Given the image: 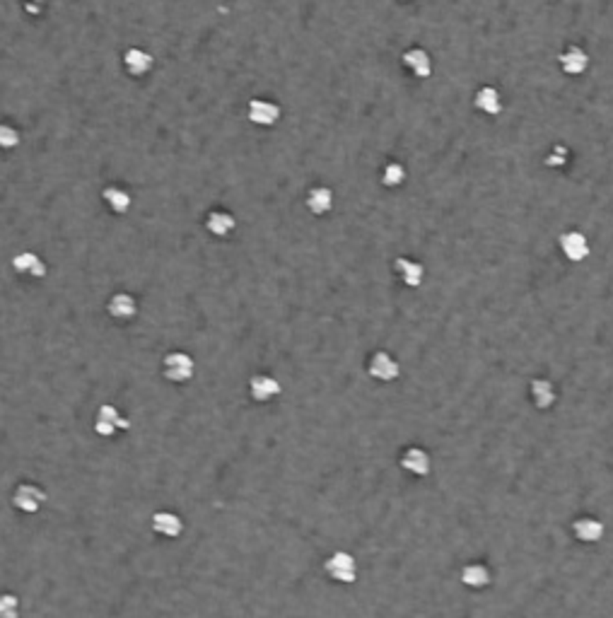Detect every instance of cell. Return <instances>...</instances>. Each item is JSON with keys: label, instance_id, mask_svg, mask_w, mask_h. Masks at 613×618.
Instances as JSON below:
<instances>
[{"label": "cell", "instance_id": "cell-24", "mask_svg": "<svg viewBox=\"0 0 613 618\" xmlns=\"http://www.w3.org/2000/svg\"><path fill=\"white\" fill-rule=\"evenodd\" d=\"M405 181V167L401 162H389L381 169V184L386 188H399Z\"/></svg>", "mask_w": 613, "mask_h": 618}, {"label": "cell", "instance_id": "cell-4", "mask_svg": "<svg viewBox=\"0 0 613 618\" xmlns=\"http://www.w3.org/2000/svg\"><path fill=\"white\" fill-rule=\"evenodd\" d=\"M367 375L377 382H394V379H399V375H401V365L391 353L377 351V353H372L370 360H367Z\"/></svg>", "mask_w": 613, "mask_h": 618}, {"label": "cell", "instance_id": "cell-23", "mask_svg": "<svg viewBox=\"0 0 613 618\" xmlns=\"http://www.w3.org/2000/svg\"><path fill=\"white\" fill-rule=\"evenodd\" d=\"M102 196H104L107 206H109V208L114 210V213H119V215H121V213H126V210L131 208V193H129V191H124V188H119V186H107Z\"/></svg>", "mask_w": 613, "mask_h": 618}, {"label": "cell", "instance_id": "cell-7", "mask_svg": "<svg viewBox=\"0 0 613 618\" xmlns=\"http://www.w3.org/2000/svg\"><path fill=\"white\" fill-rule=\"evenodd\" d=\"M247 116L252 124L268 129V126L278 124V119H280V107H278L276 102H271V99L254 97L247 107Z\"/></svg>", "mask_w": 613, "mask_h": 618}, {"label": "cell", "instance_id": "cell-2", "mask_svg": "<svg viewBox=\"0 0 613 618\" xmlns=\"http://www.w3.org/2000/svg\"><path fill=\"white\" fill-rule=\"evenodd\" d=\"M131 428V421L121 413L116 406L111 404H104V406H99L97 410V421H94V430H97V435L102 437H111L116 435L119 430H129Z\"/></svg>", "mask_w": 613, "mask_h": 618}, {"label": "cell", "instance_id": "cell-22", "mask_svg": "<svg viewBox=\"0 0 613 618\" xmlns=\"http://www.w3.org/2000/svg\"><path fill=\"white\" fill-rule=\"evenodd\" d=\"M124 65H126V70H129L131 75L140 78V75H148L150 70H153L155 58L143 49H129L124 54Z\"/></svg>", "mask_w": 613, "mask_h": 618}, {"label": "cell", "instance_id": "cell-17", "mask_svg": "<svg viewBox=\"0 0 613 618\" xmlns=\"http://www.w3.org/2000/svg\"><path fill=\"white\" fill-rule=\"evenodd\" d=\"M560 68L565 75H582L589 68V54L579 46H570L560 54Z\"/></svg>", "mask_w": 613, "mask_h": 618}, {"label": "cell", "instance_id": "cell-3", "mask_svg": "<svg viewBox=\"0 0 613 618\" xmlns=\"http://www.w3.org/2000/svg\"><path fill=\"white\" fill-rule=\"evenodd\" d=\"M193 370H196V362H193V357L188 355V353L174 351V353H167V355H164L162 372L169 382L183 384V382H188L193 377Z\"/></svg>", "mask_w": 613, "mask_h": 618}, {"label": "cell", "instance_id": "cell-26", "mask_svg": "<svg viewBox=\"0 0 613 618\" xmlns=\"http://www.w3.org/2000/svg\"><path fill=\"white\" fill-rule=\"evenodd\" d=\"M568 162H570V150L565 148V145H553L550 153H548V157L544 159L546 167H553V169L565 167Z\"/></svg>", "mask_w": 613, "mask_h": 618}, {"label": "cell", "instance_id": "cell-25", "mask_svg": "<svg viewBox=\"0 0 613 618\" xmlns=\"http://www.w3.org/2000/svg\"><path fill=\"white\" fill-rule=\"evenodd\" d=\"M0 618H20V599L15 594H0Z\"/></svg>", "mask_w": 613, "mask_h": 618}, {"label": "cell", "instance_id": "cell-14", "mask_svg": "<svg viewBox=\"0 0 613 618\" xmlns=\"http://www.w3.org/2000/svg\"><path fill=\"white\" fill-rule=\"evenodd\" d=\"M529 394H531V401H534V406H536V408H541V410L550 408V406L558 401V391H555V384L550 379H546V377H534V379H531Z\"/></svg>", "mask_w": 613, "mask_h": 618}, {"label": "cell", "instance_id": "cell-9", "mask_svg": "<svg viewBox=\"0 0 613 618\" xmlns=\"http://www.w3.org/2000/svg\"><path fill=\"white\" fill-rule=\"evenodd\" d=\"M430 454H427L423 447H408V450H403V454H401V469L408 471V474L413 476H421V478H425L427 474H430Z\"/></svg>", "mask_w": 613, "mask_h": 618}, {"label": "cell", "instance_id": "cell-20", "mask_svg": "<svg viewBox=\"0 0 613 618\" xmlns=\"http://www.w3.org/2000/svg\"><path fill=\"white\" fill-rule=\"evenodd\" d=\"M461 584L469 589H483L490 584V580H493V575H490V568L483 563H469L461 568V575H459Z\"/></svg>", "mask_w": 613, "mask_h": 618}, {"label": "cell", "instance_id": "cell-13", "mask_svg": "<svg viewBox=\"0 0 613 618\" xmlns=\"http://www.w3.org/2000/svg\"><path fill=\"white\" fill-rule=\"evenodd\" d=\"M473 107L485 116H498L502 111V97L493 85H483L476 89L473 94Z\"/></svg>", "mask_w": 613, "mask_h": 618}, {"label": "cell", "instance_id": "cell-21", "mask_svg": "<svg viewBox=\"0 0 613 618\" xmlns=\"http://www.w3.org/2000/svg\"><path fill=\"white\" fill-rule=\"evenodd\" d=\"M234 228H237V220L227 210H210L208 218H205V230L215 237H227V234H232Z\"/></svg>", "mask_w": 613, "mask_h": 618}, {"label": "cell", "instance_id": "cell-8", "mask_svg": "<svg viewBox=\"0 0 613 618\" xmlns=\"http://www.w3.org/2000/svg\"><path fill=\"white\" fill-rule=\"evenodd\" d=\"M394 273L401 278L405 287H421L423 280H425V266L421 261H413V258L399 256L394 261Z\"/></svg>", "mask_w": 613, "mask_h": 618}, {"label": "cell", "instance_id": "cell-10", "mask_svg": "<svg viewBox=\"0 0 613 618\" xmlns=\"http://www.w3.org/2000/svg\"><path fill=\"white\" fill-rule=\"evenodd\" d=\"M280 382L271 375H254L249 379V394H252L254 401L258 404H266V401H273L278 394H280Z\"/></svg>", "mask_w": 613, "mask_h": 618}, {"label": "cell", "instance_id": "cell-16", "mask_svg": "<svg viewBox=\"0 0 613 618\" xmlns=\"http://www.w3.org/2000/svg\"><path fill=\"white\" fill-rule=\"evenodd\" d=\"M12 268H15V271L20 273V276L39 278V280L46 276V271H49V268H46V263H44V258L36 256L34 252H22V254H17V256L12 258Z\"/></svg>", "mask_w": 613, "mask_h": 618}, {"label": "cell", "instance_id": "cell-19", "mask_svg": "<svg viewBox=\"0 0 613 618\" xmlns=\"http://www.w3.org/2000/svg\"><path fill=\"white\" fill-rule=\"evenodd\" d=\"M304 203L312 215H326L333 208V191L328 186H312L306 191Z\"/></svg>", "mask_w": 613, "mask_h": 618}, {"label": "cell", "instance_id": "cell-6", "mask_svg": "<svg viewBox=\"0 0 613 618\" xmlns=\"http://www.w3.org/2000/svg\"><path fill=\"white\" fill-rule=\"evenodd\" d=\"M44 503H46V493L39 488V485H34V483L17 485L15 493H12V505H15L20 512L34 514V512H39V507Z\"/></svg>", "mask_w": 613, "mask_h": 618}, {"label": "cell", "instance_id": "cell-27", "mask_svg": "<svg viewBox=\"0 0 613 618\" xmlns=\"http://www.w3.org/2000/svg\"><path fill=\"white\" fill-rule=\"evenodd\" d=\"M20 145V131L12 129L10 124H0V148L12 150Z\"/></svg>", "mask_w": 613, "mask_h": 618}, {"label": "cell", "instance_id": "cell-12", "mask_svg": "<svg viewBox=\"0 0 613 618\" xmlns=\"http://www.w3.org/2000/svg\"><path fill=\"white\" fill-rule=\"evenodd\" d=\"M603 531H606V527L597 517H579V520L572 522L575 539H579L582 544H597V541H601Z\"/></svg>", "mask_w": 613, "mask_h": 618}, {"label": "cell", "instance_id": "cell-5", "mask_svg": "<svg viewBox=\"0 0 613 618\" xmlns=\"http://www.w3.org/2000/svg\"><path fill=\"white\" fill-rule=\"evenodd\" d=\"M558 244H560L563 256L572 263L584 261V258L589 256V252H592V249H589V239L584 237V232H579V230H568V232H563L558 237Z\"/></svg>", "mask_w": 613, "mask_h": 618}, {"label": "cell", "instance_id": "cell-11", "mask_svg": "<svg viewBox=\"0 0 613 618\" xmlns=\"http://www.w3.org/2000/svg\"><path fill=\"white\" fill-rule=\"evenodd\" d=\"M107 312H109V317H114V319L131 322V319L138 314V302H135V297L129 295V292H116V295H111L109 302H107Z\"/></svg>", "mask_w": 613, "mask_h": 618}, {"label": "cell", "instance_id": "cell-18", "mask_svg": "<svg viewBox=\"0 0 613 618\" xmlns=\"http://www.w3.org/2000/svg\"><path fill=\"white\" fill-rule=\"evenodd\" d=\"M153 529L157 531L159 536H167V539H177V536H181V531H183V522H181V517H179V514L162 509V512H155L153 514Z\"/></svg>", "mask_w": 613, "mask_h": 618}, {"label": "cell", "instance_id": "cell-1", "mask_svg": "<svg viewBox=\"0 0 613 618\" xmlns=\"http://www.w3.org/2000/svg\"><path fill=\"white\" fill-rule=\"evenodd\" d=\"M324 570L338 584H353L357 580V560L348 551H333L324 563Z\"/></svg>", "mask_w": 613, "mask_h": 618}, {"label": "cell", "instance_id": "cell-15", "mask_svg": "<svg viewBox=\"0 0 613 618\" xmlns=\"http://www.w3.org/2000/svg\"><path fill=\"white\" fill-rule=\"evenodd\" d=\"M403 65L408 68V73L416 75V78L425 80L432 75V58L425 49H408L403 54Z\"/></svg>", "mask_w": 613, "mask_h": 618}]
</instances>
